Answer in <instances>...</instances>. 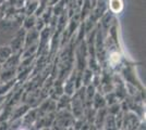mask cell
Wrapping results in <instances>:
<instances>
[{
	"instance_id": "6da1fadb",
	"label": "cell",
	"mask_w": 146,
	"mask_h": 130,
	"mask_svg": "<svg viewBox=\"0 0 146 130\" xmlns=\"http://www.w3.org/2000/svg\"><path fill=\"white\" fill-rule=\"evenodd\" d=\"M110 8L113 12H119L122 9L121 0H110Z\"/></svg>"
}]
</instances>
